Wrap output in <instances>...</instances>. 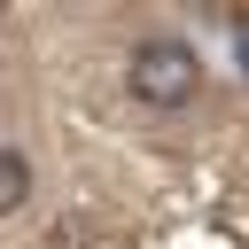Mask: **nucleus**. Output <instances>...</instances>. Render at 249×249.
I'll list each match as a JSON object with an SVG mask.
<instances>
[{
  "mask_svg": "<svg viewBox=\"0 0 249 249\" xmlns=\"http://www.w3.org/2000/svg\"><path fill=\"white\" fill-rule=\"evenodd\" d=\"M23 202H31V156L0 140V218H8V210H23Z\"/></svg>",
  "mask_w": 249,
  "mask_h": 249,
  "instance_id": "f03ea898",
  "label": "nucleus"
},
{
  "mask_svg": "<svg viewBox=\"0 0 249 249\" xmlns=\"http://www.w3.org/2000/svg\"><path fill=\"white\" fill-rule=\"evenodd\" d=\"M241 70H249V23H241Z\"/></svg>",
  "mask_w": 249,
  "mask_h": 249,
  "instance_id": "7ed1b4c3",
  "label": "nucleus"
},
{
  "mask_svg": "<svg viewBox=\"0 0 249 249\" xmlns=\"http://www.w3.org/2000/svg\"><path fill=\"white\" fill-rule=\"evenodd\" d=\"M132 93L148 101V109H179L195 86H202V62H195V47H179V39H148V47H132Z\"/></svg>",
  "mask_w": 249,
  "mask_h": 249,
  "instance_id": "f257e3e1",
  "label": "nucleus"
}]
</instances>
